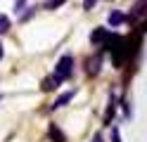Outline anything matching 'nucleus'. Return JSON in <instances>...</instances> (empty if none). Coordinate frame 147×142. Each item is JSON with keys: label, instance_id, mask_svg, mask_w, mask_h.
<instances>
[{"label": "nucleus", "instance_id": "f257e3e1", "mask_svg": "<svg viewBox=\"0 0 147 142\" xmlns=\"http://www.w3.org/2000/svg\"><path fill=\"white\" fill-rule=\"evenodd\" d=\"M71 73H74V57H71V55L59 57L57 66H55V76H57V78L64 83L67 78H71Z\"/></svg>", "mask_w": 147, "mask_h": 142}, {"label": "nucleus", "instance_id": "f03ea898", "mask_svg": "<svg viewBox=\"0 0 147 142\" xmlns=\"http://www.w3.org/2000/svg\"><path fill=\"white\" fill-rule=\"evenodd\" d=\"M100 64H102V55H95V57H90V59L86 62V66H88V76H97L100 73Z\"/></svg>", "mask_w": 147, "mask_h": 142}, {"label": "nucleus", "instance_id": "7ed1b4c3", "mask_svg": "<svg viewBox=\"0 0 147 142\" xmlns=\"http://www.w3.org/2000/svg\"><path fill=\"white\" fill-rule=\"evenodd\" d=\"M48 137H50L52 142H67V135H64V133L55 126V123H50V126H48Z\"/></svg>", "mask_w": 147, "mask_h": 142}, {"label": "nucleus", "instance_id": "20e7f679", "mask_svg": "<svg viewBox=\"0 0 147 142\" xmlns=\"http://www.w3.org/2000/svg\"><path fill=\"white\" fill-rule=\"evenodd\" d=\"M74 95H76V90H69V92H64V95H59V97L55 100V104H52V109H59V107H64V104H69V102L74 100Z\"/></svg>", "mask_w": 147, "mask_h": 142}, {"label": "nucleus", "instance_id": "39448f33", "mask_svg": "<svg viewBox=\"0 0 147 142\" xmlns=\"http://www.w3.org/2000/svg\"><path fill=\"white\" fill-rule=\"evenodd\" d=\"M109 36H112V33H109V31H105V28H95V31H93V36H90V40H93V43H107L109 40Z\"/></svg>", "mask_w": 147, "mask_h": 142}, {"label": "nucleus", "instance_id": "423d86ee", "mask_svg": "<svg viewBox=\"0 0 147 142\" xmlns=\"http://www.w3.org/2000/svg\"><path fill=\"white\" fill-rule=\"evenodd\" d=\"M59 83H62V81H59V78H57V76H55V73H52V76H48V78H45V81H43V90H45V92H50V90H55V88H57V85H59Z\"/></svg>", "mask_w": 147, "mask_h": 142}, {"label": "nucleus", "instance_id": "0eeeda50", "mask_svg": "<svg viewBox=\"0 0 147 142\" xmlns=\"http://www.w3.org/2000/svg\"><path fill=\"white\" fill-rule=\"evenodd\" d=\"M123 22H126V14L123 12H112V14H109V26H119Z\"/></svg>", "mask_w": 147, "mask_h": 142}, {"label": "nucleus", "instance_id": "6e6552de", "mask_svg": "<svg viewBox=\"0 0 147 142\" xmlns=\"http://www.w3.org/2000/svg\"><path fill=\"white\" fill-rule=\"evenodd\" d=\"M10 17H5V14H0V33H7L10 31Z\"/></svg>", "mask_w": 147, "mask_h": 142}, {"label": "nucleus", "instance_id": "1a4fd4ad", "mask_svg": "<svg viewBox=\"0 0 147 142\" xmlns=\"http://www.w3.org/2000/svg\"><path fill=\"white\" fill-rule=\"evenodd\" d=\"M64 3H67V0H48L45 7H48V9H57V7H62Z\"/></svg>", "mask_w": 147, "mask_h": 142}, {"label": "nucleus", "instance_id": "9d476101", "mask_svg": "<svg viewBox=\"0 0 147 142\" xmlns=\"http://www.w3.org/2000/svg\"><path fill=\"white\" fill-rule=\"evenodd\" d=\"M112 142H121V137H119V128H112Z\"/></svg>", "mask_w": 147, "mask_h": 142}, {"label": "nucleus", "instance_id": "9b49d317", "mask_svg": "<svg viewBox=\"0 0 147 142\" xmlns=\"http://www.w3.org/2000/svg\"><path fill=\"white\" fill-rule=\"evenodd\" d=\"M95 3H97V0H83V7H86V9H93Z\"/></svg>", "mask_w": 147, "mask_h": 142}, {"label": "nucleus", "instance_id": "f8f14e48", "mask_svg": "<svg viewBox=\"0 0 147 142\" xmlns=\"http://www.w3.org/2000/svg\"><path fill=\"white\" fill-rule=\"evenodd\" d=\"M90 142H105V140H102V135H95V137L90 140Z\"/></svg>", "mask_w": 147, "mask_h": 142}, {"label": "nucleus", "instance_id": "ddd939ff", "mask_svg": "<svg viewBox=\"0 0 147 142\" xmlns=\"http://www.w3.org/2000/svg\"><path fill=\"white\" fill-rule=\"evenodd\" d=\"M0 57H3V45H0Z\"/></svg>", "mask_w": 147, "mask_h": 142}, {"label": "nucleus", "instance_id": "4468645a", "mask_svg": "<svg viewBox=\"0 0 147 142\" xmlns=\"http://www.w3.org/2000/svg\"><path fill=\"white\" fill-rule=\"evenodd\" d=\"M142 28H145V31H147V22H145V26H142Z\"/></svg>", "mask_w": 147, "mask_h": 142}]
</instances>
